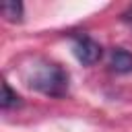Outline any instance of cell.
Instances as JSON below:
<instances>
[{"label": "cell", "instance_id": "cell-1", "mask_svg": "<svg viewBox=\"0 0 132 132\" xmlns=\"http://www.w3.org/2000/svg\"><path fill=\"white\" fill-rule=\"evenodd\" d=\"M25 82L47 97H64L68 93V72L45 58H35L29 66H25Z\"/></svg>", "mask_w": 132, "mask_h": 132}, {"label": "cell", "instance_id": "cell-2", "mask_svg": "<svg viewBox=\"0 0 132 132\" xmlns=\"http://www.w3.org/2000/svg\"><path fill=\"white\" fill-rule=\"evenodd\" d=\"M72 50H74L76 60L80 64H85V66H91V64L99 62L101 56H103V47L93 37H89V35H76Z\"/></svg>", "mask_w": 132, "mask_h": 132}, {"label": "cell", "instance_id": "cell-3", "mask_svg": "<svg viewBox=\"0 0 132 132\" xmlns=\"http://www.w3.org/2000/svg\"><path fill=\"white\" fill-rule=\"evenodd\" d=\"M109 66H111V70L122 72V74L132 72V54H130L128 50L116 47V50L111 52V56H109Z\"/></svg>", "mask_w": 132, "mask_h": 132}, {"label": "cell", "instance_id": "cell-4", "mask_svg": "<svg viewBox=\"0 0 132 132\" xmlns=\"http://www.w3.org/2000/svg\"><path fill=\"white\" fill-rule=\"evenodd\" d=\"M0 10H2L4 19L10 21V23H19V21H23V4L16 2V0H6V2H2Z\"/></svg>", "mask_w": 132, "mask_h": 132}, {"label": "cell", "instance_id": "cell-5", "mask_svg": "<svg viewBox=\"0 0 132 132\" xmlns=\"http://www.w3.org/2000/svg\"><path fill=\"white\" fill-rule=\"evenodd\" d=\"M21 105V97L10 89L8 82H2V99H0V107L2 109H12Z\"/></svg>", "mask_w": 132, "mask_h": 132}, {"label": "cell", "instance_id": "cell-6", "mask_svg": "<svg viewBox=\"0 0 132 132\" xmlns=\"http://www.w3.org/2000/svg\"><path fill=\"white\" fill-rule=\"evenodd\" d=\"M122 21H124V23L132 29V6H128V8L122 12Z\"/></svg>", "mask_w": 132, "mask_h": 132}]
</instances>
